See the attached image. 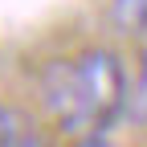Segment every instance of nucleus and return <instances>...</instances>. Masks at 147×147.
<instances>
[{
  "label": "nucleus",
  "mask_w": 147,
  "mask_h": 147,
  "mask_svg": "<svg viewBox=\"0 0 147 147\" xmlns=\"http://www.w3.org/2000/svg\"><path fill=\"white\" fill-rule=\"evenodd\" d=\"M127 65L115 49H82L78 57H57L41 74V106L65 135H94L127 115Z\"/></svg>",
  "instance_id": "f257e3e1"
},
{
  "label": "nucleus",
  "mask_w": 147,
  "mask_h": 147,
  "mask_svg": "<svg viewBox=\"0 0 147 147\" xmlns=\"http://www.w3.org/2000/svg\"><path fill=\"white\" fill-rule=\"evenodd\" d=\"M110 21L119 33H147V0H110Z\"/></svg>",
  "instance_id": "f03ea898"
},
{
  "label": "nucleus",
  "mask_w": 147,
  "mask_h": 147,
  "mask_svg": "<svg viewBox=\"0 0 147 147\" xmlns=\"http://www.w3.org/2000/svg\"><path fill=\"white\" fill-rule=\"evenodd\" d=\"M127 110H131L135 119H147V57L139 65V78L131 82V90H127Z\"/></svg>",
  "instance_id": "7ed1b4c3"
},
{
  "label": "nucleus",
  "mask_w": 147,
  "mask_h": 147,
  "mask_svg": "<svg viewBox=\"0 0 147 147\" xmlns=\"http://www.w3.org/2000/svg\"><path fill=\"white\" fill-rule=\"evenodd\" d=\"M21 135V127H16V115L0 102V147H12V139Z\"/></svg>",
  "instance_id": "20e7f679"
},
{
  "label": "nucleus",
  "mask_w": 147,
  "mask_h": 147,
  "mask_svg": "<svg viewBox=\"0 0 147 147\" xmlns=\"http://www.w3.org/2000/svg\"><path fill=\"white\" fill-rule=\"evenodd\" d=\"M12 147H49V139L37 135V131H21V135L12 139Z\"/></svg>",
  "instance_id": "39448f33"
},
{
  "label": "nucleus",
  "mask_w": 147,
  "mask_h": 147,
  "mask_svg": "<svg viewBox=\"0 0 147 147\" xmlns=\"http://www.w3.org/2000/svg\"><path fill=\"white\" fill-rule=\"evenodd\" d=\"M74 147H110V139H106L102 131H94V135H78V139H74Z\"/></svg>",
  "instance_id": "423d86ee"
}]
</instances>
